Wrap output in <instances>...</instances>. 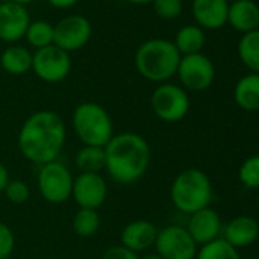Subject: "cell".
<instances>
[{"instance_id": "11", "label": "cell", "mask_w": 259, "mask_h": 259, "mask_svg": "<svg viewBox=\"0 0 259 259\" xmlns=\"http://www.w3.org/2000/svg\"><path fill=\"white\" fill-rule=\"evenodd\" d=\"M92 25L79 14L67 16L54 26V45L67 54L82 49L89 43Z\"/></svg>"}, {"instance_id": "2", "label": "cell", "mask_w": 259, "mask_h": 259, "mask_svg": "<svg viewBox=\"0 0 259 259\" xmlns=\"http://www.w3.org/2000/svg\"><path fill=\"white\" fill-rule=\"evenodd\" d=\"M105 171L117 185L138 183L151 163V148L138 133H119L104 147Z\"/></svg>"}, {"instance_id": "7", "label": "cell", "mask_w": 259, "mask_h": 259, "mask_svg": "<svg viewBox=\"0 0 259 259\" xmlns=\"http://www.w3.org/2000/svg\"><path fill=\"white\" fill-rule=\"evenodd\" d=\"M37 180L40 194L48 203L61 204L72 198L73 177L61 162L55 160L43 165Z\"/></svg>"}, {"instance_id": "28", "label": "cell", "mask_w": 259, "mask_h": 259, "mask_svg": "<svg viewBox=\"0 0 259 259\" xmlns=\"http://www.w3.org/2000/svg\"><path fill=\"white\" fill-rule=\"evenodd\" d=\"M153 7L156 14L163 20H174L183 11L182 0H154Z\"/></svg>"}, {"instance_id": "30", "label": "cell", "mask_w": 259, "mask_h": 259, "mask_svg": "<svg viewBox=\"0 0 259 259\" xmlns=\"http://www.w3.org/2000/svg\"><path fill=\"white\" fill-rule=\"evenodd\" d=\"M14 248H16V238L13 230L7 224L0 223V259L11 257Z\"/></svg>"}, {"instance_id": "26", "label": "cell", "mask_w": 259, "mask_h": 259, "mask_svg": "<svg viewBox=\"0 0 259 259\" xmlns=\"http://www.w3.org/2000/svg\"><path fill=\"white\" fill-rule=\"evenodd\" d=\"M25 37H26L28 43L32 48H35L37 51L48 48V46L54 45V26L45 20L31 22Z\"/></svg>"}, {"instance_id": "25", "label": "cell", "mask_w": 259, "mask_h": 259, "mask_svg": "<svg viewBox=\"0 0 259 259\" xmlns=\"http://www.w3.org/2000/svg\"><path fill=\"white\" fill-rule=\"evenodd\" d=\"M195 259H241L239 250L230 245L226 239L218 238L212 242L201 245Z\"/></svg>"}, {"instance_id": "13", "label": "cell", "mask_w": 259, "mask_h": 259, "mask_svg": "<svg viewBox=\"0 0 259 259\" xmlns=\"http://www.w3.org/2000/svg\"><path fill=\"white\" fill-rule=\"evenodd\" d=\"M31 23L29 13L23 5L13 2L0 4V40L14 43L26 35Z\"/></svg>"}, {"instance_id": "20", "label": "cell", "mask_w": 259, "mask_h": 259, "mask_svg": "<svg viewBox=\"0 0 259 259\" xmlns=\"http://www.w3.org/2000/svg\"><path fill=\"white\" fill-rule=\"evenodd\" d=\"M0 64L10 75H23L32 70V54L23 46H10L0 57Z\"/></svg>"}, {"instance_id": "31", "label": "cell", "mask_w": 259, "mask_h": 259, "mask_svg": "<svg viewBox=\"0 0 259 259\" xmlns=\"http://www.w3.org/2000/svg\"><path fill=\"white\" fill-rule=\"evenodd\" d=\"M139 257L141 256L136 251L126 248L122 244L108 247L102 254V259H139Z\"/></svg>"}, {"instance_id": "12", "label": "cell", "mask_w": 259, "mask_h": 259, "mask_svg": "<svg viewBox=\"0 0 259 259\" xmlns=\"http://www.w3.org/2000/svg\"><path fill=\"white\" fill-rule=\"evenodd\" d=\"M108 188L101 174L79 172L73 179L72 198L81 209H99L107 200Z\"/></svg>"}, {"instance_id": "38", "label": "cell", "mask_w": 259, "mask_h": 259, "mask_svg": "<svg viewBox=\"0 0 259 259\" xmlns=\"http://www.w3.org/2000/svg\"><path fill=\"white\" fill-rule=\"evenodd\" d=\"M257 29H259V28H257Z\"/></svg>"}, {"instance_id": "8", "label": "cell", "mask_w": 259, "mask_h": 259, "mask_svg": "<svg viewBox=\"0 0 259 259\" xmlns=\"http://www.w3.org/2000/svg\"><path fill=\"white\" fill-rule=\"evenodd\" d=\"M32 70L41 81L55 84L69 76L72 60L66 51L51 45L32 54Z\"/></svg>"}, {"instance_id": "1", "label": "cell", "mask_w": 259, "mask_h": 259, "mask_svg": "<svg viewBox=\"0 0 259 259\" xmlns=\"http://www.w3.org/2000/svg\"><path fill=\"white\" fill-rule=\"evenodd\" d=\"M17 144L23 157L35 165L55 162L66 144V125L55 111H35L23 122Z\"/></svg>"}, {"instance_id": "35", "label": "cell", "mask_w": 259, "mask_h": 259, "mask_svg": "<svg viewBox=\"0 0 259 259\" xmlns=\"http://www.w3.org/2000/svg\"><path fill=\"white\" fill-rule=\"evenodd\" d=\"M130 4H136V5H145V4H153L154 0H126Z\"/></svg>"}, {"instance_id": "4", "label": "cell", "mask_w": 259, "mask_h": 259, "mask_svg": "<svg viewBox=\"0 0 259 259\" xmlns=\"http://www.w3.org/2000/svg\"><path fill=\"white\" fill-rule=\"evenodd\" d=\"M212 197L210 179L198 168H188L179 172L171 185V201L176 209L186 215L209 207Z\"/></svg>"}, {"instance_id": "23", "label": "cell", "mask_w": 259, "mask_h": 259, "mask_svg": "<svg viewBox=\"0 0 259 259\" xmlns=\"http://www.w3.org/2000/svg\"><path fill=\"white\" fill-rule=\"evenodd\" d=\"M76 168L81 172H92L99 174L105 169V151L99 147H87L84 145L75 157Z\"/></svg>"}, {"instance_id": "32", "label": "cell", "mask_w": 259, "mask_h": 259, "mask_svg": "<svg viewBox=\"0 0 259 259\" xmlns=\"http://www.w3.org/2000/svg\"><path fill=\"white\" fill-rule=\"evenodd\" d=\"M10 171L7 169V166L4 163H0V192H4L7 185L10 183Z\"/></svg>"}, {"instance_id": "34", "label": "cell", "mask_w": 259, "mask_h": 259, "mask_svg": "<svg viewBox=\"0 0 259 259\" xmlns=\"http://www.w3.org/2000/svg\"><path fill=\"white\" fill-rule=\"evenodd\" d=\"M139 259H163V257L160 254H157V253H147V254L141 256Z\"/></svg>"}, {"instance_id": "21", "label": "cell", "mask_w": 259, "mask_h": 259, "mask_svg": "<svg viewBox=\"0 0 259 259\" xmlns=\"http://www.w3.org/2000/svg\"><path fill=\"white\" fill-rule=\"evenodd\" d=\"M206 37L204 32L200 26L188 25L183 26L177 35H176V48L180 52L182 57L185 55H194V54H201V49L204 46Z\"/></svg>"}, {"instance_id": "19", "label": "cell", "mask_w": 259, "mask_h": 259, "mask_svg": "<svg viewBox=\"0 0 259 259\" xmlns=\"http://www.w3.org/2000/svg\"><path fill=\"white\" fill-rule=\"evenodd\" d=\"M235 104L244 111L259 110V73H248L242 76L233 89Z\"/></svg>"}, {"instance_id": "22", "label": "cell", "mask_w": 259, "mask_h": 259, "mask_svg": "<svg viewBox=\"0 0 259 259\" xmlns=\"http://www.w3.org/2000/svg\"><path fill=\"white\" fill-rule=\"evenodd\" d=\"M238 54L242 64L251 73H259V29L247 32L241 37Z\"/></svg>"}, {"instance_id": "5", "label": "cell", "mask_w": 259, "mask_h": 259, "mask_svg": "<svg viewBox=\"0 0 259 259\" xmlns=\"http://www.w3.org/2000/svg\"><path fill=\"white\" fill-rule=\"evenodd\" d=\"M72 126L78 139L87 147L104 148L114 136L111 116L96 102L79 104L73 110Z\"/></svg>"}, {"instance_id": "14", "label": "cell", "mask_w": 259, "mask_h": 259, "mask_svg": "<svg viewBox=\"0 0 259 259\" xmlns=\"http://www.w3.org/2000/svg\"><path fill=\"white\" fill-rule=\"evenodd\" d=\"M186 230L197 245H204L220 238L223 223L215 209L204 207L189 215Z\"/></svg>"}, {"instance_id": "3", "label": "cell", "mask_w": 259, "mask_h": 259, "mask_svg": "<svg viewBox=\"0 0 259 259\" xmlns=\"http://www.w3.org/2000/svg\"><path fill=\"white\" fill-rule=\"evenodd\" d=\"M180 60L182 55L176 45L165 38H153L142 43L135 55L138 72L153 82L171 79L177 73Z\"/></svg>"}, {"instance_id": "16", "label": "cell", "mask_w": 259, "mask_h": 259, "mask_svg": "<svg viewBox=\"0 0 259 259\" xmlns=\"http://www.w3.org/2000/svg\"><path fill=\"white\" fill-rule=\"evenodd\" d=\"M223 239H226L235 248H244L251 245L259 236V224L253 217L239 215L232 218L223 229Z\"/></svg>"}, {"instance_id": "24", "label": "cell", "mask_w": 259, "mask_h": 259, "mask_svg": "<svg viewBox=\"0 0 259 259\" xmlns=\"http://www.w3.org/2000/svg\"><path fill=\"white\" fill-rule=\"evenodd\" d=\"M72 227L75 233L81 238H92L101 227V217L95 209H78L73 215Z\"/></svg>"}, {"instance_id": "33", "label": "cell", "mask_w": 259, "mask_h": 259, "mask_svg": "<svg viewBox=\"0 0 259 259\" xmlns=\"http://www.w3.org/2000/svg\"><path fill=\"white\" fill-rule=\"evenodd\" d=\"M48 2L55 8H70L76 5L79 0H48Z\"/></svg>"}, {"instance_id": "10", "label": "cell", "mask_w": 259, "mask_h": 259, "mask_svg": "<svg viewBox=\"0 0 259 259\" xmlns=\"http://www.w3.org/2000/svg\"><path fill=\"white\" fill-rule=\"evenodd\" d=\"M185 90L203 92L209 89L215 79L213 63L203 54L185 55L180 60L177 73Z\"/></svg>"}, {"instance_id": "6", "label": "cell", "mask_w": 259, "mask_h": 259, "mask_svg": "<svg viewBox=\"0 0 259 259\" xmlns=\"http://www.w3.org/2000/svg\"><path fill=\"white\" fill-rule=\"evenodd\" d=\"M151 108L160 120L179 122L189 113V95L180 85L163 82L151 95Z\"/></svg>"}, {"instance_id": "29", "label": "cell", "mask_w": 259, "mask_h": 259, "mask_svg": "<svg viewBox=\"0 0 259 259\" xmlns=\"http://www.w3.org/2000/svg\"><path fill=\"white\" fill-rule=\"evenodd\" d=\"M4 192L7 198L14 204H23L31 197V189L23 180H10Z\"/></svg>"}, {"instance_id": "18", "label": "cell", "mask_w": 259, "mask_h": 259, "mask_svg": "<svg viewBox=\"0 0 259 259\" xmlns=\"http://www.w3.org/2000/svg\"><path fill=\"white\" fill-rule=\"evenodd\" d=\"M227 23L242 34L259 28V7L251 0H235L229 5Z\"/></svg>"}, {"instance_id": "9", "label": "cell", "mask_w": 259, "mask_h": 259, "mask_svg": "<svg viewBox=\"0 0 259 259\" xmlns=\"http://www.w3.org/2000/svg\"><path fill=\"white\" fill-rule=\"evenodd\" d=\"M156 253L163 259H195L198 245L188 233L186 227L168 226L159 230L156 238Z\"/></svg>"}, {"instance_id": "37", "label": "cell", "mask_w": 259, "mask_h": 259, "mask_svg": "<svg viewBox=\"0 0 259 259\" xmlns=\"http://www.w3.org/2000/svg\"><path fill=\"white\" fill-rule=\"evenodd\" d=\"M7 259H11V257H7Z\"/></svg>"}, {"instance_id": "27", "label": "cell", "mask_w": 259, "mask_h": 259, "mask_svg": "<svg viewBox=\"0 0 259 259\" xmlns=\"http://www.w3.org/2000/svg\"><path fill=\"white\" fill-rule=\"evenodd\" d=\"M241 183L248 189H259V156L247 157L238 171Z\"/></svg>"}, {"instance_id": "36", "label": "cell", "mask_w": 259, "mask_h": 259, "mask_svg": "<svg viewBox=\"0 0 259 259\" xmlns=\"http://www.w3.org/2000/svg\"><path fill=\"white\" fill-rule=\"evenodd\" d=\"M7 2H13V4H17V5H28L31 2H34V0H7Z\"/></svg>"}, {"instance_id": "17", "label": "cell", "mask_w": 259, "mask_h": 259, "mask_svg": "<svg viewBox=\"0 0 259 259\" xmlns=\"http://www.w3.org/2000/svg\"><path fill=\"white\" fill-rule=\"evenodd\" d=\"M227 0H194L192 14L197 23L206 29H220L227 23Z\"/></svg>"}, {"instance_id": "15", "label": "cell", "mask_w": 259, "mask_h": 259, "mask_svg": "<svg viewBox=\"0 0 259 259\" xmlns=\"http://www.w3.org/2000/svg\"><path fill=\"white\" fill-rule=\"evenodd\" d=\"M159 229L148 220H135L120 232V244L136 253L145 251L156 244Z\"/></svg>"}]
</instances>
